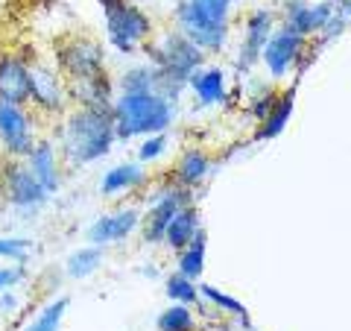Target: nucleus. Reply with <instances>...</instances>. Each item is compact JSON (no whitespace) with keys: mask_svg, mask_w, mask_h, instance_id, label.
Instances as JSON below:
<instances>
[{"mask_svg":"<svg viewBox=\"0 0 351 331\" xmlns=\"http://www.w3.org/2000/svg\"><path fill=\"white\" fill-rule=\"evenodd\" d=\"M114 117L112 109L76 106L59 126V156L71 168L94 164L106 159L114 147Z\"/></svg>","mask_w":351,"mask_h":331,"instance_id":"1","label":"nucleus"},{"mask_svg":"<svg viewBox=\"0 0 351 331\" xmlns=\"http://www.w3.org/2000/svg\"><path fill=\"white\" fill-rule=\"evenodd\" d=\"M114 135L117 141H129L138 135H156L164 132L173 120V100L161 91L144 94H117L112 100Z\"/></svg>","mask_w":351,"mask_h":331,"instance_id":"2","label":"nucleus"},{"mask_svg":"<svg viewBox=\"0 0 351 331\" xmlns=\"http://www.w3.org/2000/svg\"><path fill=\"white\" fill-rule=\"evenodd\" d=\"M106 15V36L108 44L120 53H135L138 44H144L152 32V21L147 12H141L138 3L129 0H100Z\"/></svg>","mask_w":351,"mask_h":331,"instance_id":"3","label":"nucleus"},{"mask_svg":"<svg viewBox=\"0 0 351 331\" xmlns=\"http://www.w3.org/2000/svg\"><path fill=\"white\" fill-rule=\"evenodd\" d=\"M0 200L18 214H38L47 205L50 194L38 185L21 159H6L0 164Z\"/></svg>","mask_w":351,"mask_h":331,"instance_id":"4","label":"nucleus"},{"mask_svg":"<svg viewBox=\"0 0 351 331\" xmlns=\"http://www.w3.org/2000/svg\"><path fill=\"white\" fill-rule=\"evenodd\" d=\"M56 68L68 82L106 73V50L88 36H71L56 44Z\"/></svg>","mask_w":351,"mask_h":331,"instance_id":"5","label":"nucleus"},{"mask_svg":"<svg viewBox=\"0 0 351 331\" xmlns=\"http://www.w3.org/2000/svg\"><path fill=\"white\" fill-rule=\"evenodd\" d=\"M71 103L68 80L62 76L56 65L47 62H29V103L41 115H62Z\"/></svg>","mask_w":351,"mask_h":331,"instance_id":"6","label":"nucleus"},{"mask_svg":"<svg viewBox=\"0 0 351 331\" xmlns=\"http://www.w3.org/2000/svg\"><path fill=\"white\" fill-rule=\"evenodd\" d=\"M36 138V117L27 106L0 103V150L6 152V159H24Z\"/></svg>","mask_w":351,"mask_h":331,"instance_id":"7","label":"nucleus"},{"mask_svg":"<svg viewBox=\"0 0 351 331\" xmlns=\"http://www.w3.org/2000/svg\"><path fill=\"white\" fill-rule=\"evenodd\" d=\"M193 194L191 187H161V191L152 196V205L144 217V240L147 244H161L164 240V231H167L170 220L176 217V212L184 205H191Z\"/></svg>","mask_w":351,"mask_h":331,"instance_id":"8","label":"nucleus"},{"mask_svg":"<svg viewBox=\"0 0 351 331\" xmlns=\"http://www.w3.org/2000/svg\"><path fill=\"white\" fill-rule=\"evenodd\" d=\"M176 18H179V32L188 41H193L202 53L205 50H219L226 44L228 36V27H219L214 21H208L199 9L191 6V0H182L179 9H176Z\"/></svg>","mask_w":351,"mask_h":331,"instance_id":"9","label":"nucleus"},{"mask_svg":"<svg viewBox=\"0 0 351 331\" xmlns=\"http://www.w3.org/2000/svg\"><path fill=\"white\" fill-rule=\"evenodd\" d=\"M138 226H141V208L123 205V208H114V212L97 217L94 223L88 226L85 238L91 247H112V244L126 240Z\"/></svg>","mask_w":351,"mask_h":331,"instance_id":"10","label":"nucleus"},{"mask_svg":"<svg viewBox=\"0 0 351 331\" xmlns=\"http://www.w3.org/2000/svg\"><path fill=\"white\" fill-rule=\"evenodd\" d=\"M24 164L50 196L62 187V156L50 138H36L32 150L24 156Z\"/></svg>","mask_w":351,"mask_h":331,"instance_id":"11","label":"nucleus"},{"mask_svg":"<svg viewBox=\"0 0 351 331\" xmlns=\"http://www.w3.org/2000/svg\"><path fill=\"white\" fill-rule=\"evenodd\" d=\"M0 103H29V62L21 53H0Z\"/></svg>","mask_w":351,"mask_h":331,"instance_id":"12","label":"nucleus"},{"mask_svg":"<svg viewBox=\"0 0 351 331\" xmlns=\"http://www.w3.org/2000/svg\"><path fill=\"white\" fill-rule=\"evenodd\" d=\"M304 47V36H299V32H293V30H278V32H272L269 41H267V47H263L261 53V59L267 62V68L272 76H284L290 71V65L299 59V53Z\"/></svg>","mask_w":351,"mask_h":331,"instance_id":"13","label":"nucleus"},{"mask_svg":"<svg viewBox=\"0 0 351 331\" xmlns=\"http://www.w3.org/2000/svg\"><path fill=\"white\" fill-rule=\"evenodd\" d=\"M334 0H319L316 6L304 3V0H290L287 3V30L299 32V36H311V32H322V27L337 15Z\"/></svg>","mask_w":351,"mask_h":331,"instance_id":"14","label":"nucleus"},{"mask_svg":"<svg viewBox=\"0 0 351 331\" xmlns=\"http://www.w3.org/2000/svg\"><path fill=\"white\" fill-rule=\"evenodd\" d=\"M272 27H276V21H272L269 9H255L246 18V38H243V47H240V59H237L240 71H249L261 59V53L272 36Z\"/></svg>","mask_w":351,"mask_h":331,"instance_id":"15","label":"nucleus"},{"mask_svg":"<svg viewBox=\"0 0 351 331\" xmlns=\"http://www.w3.org/2000/svg\"><path fill=\"white\" fill-rule=\"evenodd\" d=\"M68 94L76 106H85V109H112V82L108 76L100 73V76H91V80H76V82H68Z\"/></svg>","mask_w":351,"mask_h":331,"instance_id":"16","label":"nucleus"},{"mask_svg":"<svg viewBox=\"0 0 351 331\" xmlns=\"http://www.w3.org/2000/svg\"><path fill=\"white\" fill-rule=\"evenodd\" d=\"M147 170L144 164L138 161H120L112 170H106V176L100 179V194L103 196H120L126 191H135L138 185H144Z\"/></svg>","mask_w":351,"mask_h":331,"instance_id":"17","label":"nucleus"},{"mask_svg":"<svg viewBox=\"0 0 351 331\" xmlns=\"http://www.w3.org/2000/svg\"><path fill=\"white\" fill-rule=\"evenodd\" d=\"M193 94H196V103L199 106H214V103H223L226 100V73L219 68H205V71H196L191 76Z\"/></svg>","mask_w":351,"mask_h":331,"instance_id":"18","label":"nucleus"},{"mask_svg":"<svg viewBox=\"0 0 351 331\" xmlns=\"http://www.w3.org/2000/svg\"><path fill=\"white\" fill-rule=\"evenodd\" d=\"M199 229H202L199 226V212H196L193 205H184L170 220L167 231H164V240H167V247H173V249H184L196 238V231Z\"/></svg>","mask_w":351,"mask_h":331,"instance_id":"19","label":"nucleus"},{"mask_svg":"<svg viewBox=\"0 0 351 331\" xmlns=\"http://www.w3.org/2000/svg\"><path fill=\"white\" fill-rule=\"evenodd\" d=\"M120 94H144V91H161V73L156 65H135L120 73Z\"/></svg>","mask_w":351,"mask_h":331,"instance_id":"20","label":"nucleus"},{"mask_svg":"<svg viewBox=\"0 0 351 331\" xmlns=\"http://www.w3.org/2000/svg\"><path fill=\"white\" fill-rule=\"evenodd\" d=\"M293 106H295V88H290V91H284V97L278 103H272L269 115L263 117V129L258 132V141H267V138H276L284 132V126H287V120L293 115Z\"/></svg>","mask_w":351,"mask_h":331,"instance_id":"21","label":"nucleus"},{"mask_svg":"<svg viewBox=\"0 0 351 331\" xmlns=\"http://www.w3.org/2000/svg\"><path fill=\"white\" fill-rule=\"evenodd\" d=\"M68 305H71L68 296H59V299H50L47 305H41V308H38L36 317L29 319L24 331H59V328H62V319H64V314H68Z\"/></svg>","mask_w":351,"mask_h":331,"instance_id":"22","label":"nucleus"},{"mask_svg":"<svg viewBox=\"0 0 351 331\" xmlns=\"http://www.w3.org/2000/svg\"><path fill=\"white\" fill-rule=\"evenodd\" d=\"M100 264H103V247H85V249L71 252L68 261H64V270H68L71 279L82 282L100 270Z\"/></svg>","mask_w":351,"mask_h":331,"instance_id":"23","label":"nucleus"},{"mask_svg":"<svg viewBox=\"0 0 351 331\" xmlns=\"http://www.w3.org/2000/svg\"><path fill=\"white\" fill-rule=\"evenodd\" d=\"M208 170H211V159H208L202 150H188L182 156L179 168H176V176H179V182L184 187H193V185H199L205 179Z\"/></svg>","mask_w":351,"mask_h":331,"instance_id":"24","label":"nucleus"},{"mask_svg":"<svg viewBox=\"0 0 351 331\" xmlns=\"http://www.w3.org/2000/svg\"><path fill=\"white\" fill-rule=\"evenodd\" d=\"M202 270H205V231L199 229V231H196V238L182 249V255H179V273L188 275V279H199Z\"/></svg>","mask_w":351,"mask_h":331,"instance_id":"25","label":"nucleus"},{"mask_svg":"<svg viewBox=\"0 0 351 331\" xmlns=\"http://www.w3.org/2000/svg\"><path fill=\"white\" fill-rule=\"evenodd\" d=\"M158 331H196V319L188 311V305L176 302L158 317Z\"/></svg>","mask_w":351,"mask_h":331,"instance_id":"26","label":"nucleus"},{"mask_svg":"<svg viewBox=\"0 0 351 331\" xmlns=\"http://www.w3.org/2000/svg\"><path fill=\"white\" fill-rule=\"evenodd\" d=\"M164 290H167L170 299L179 302V305H193L199 299V290H196L193 279H188V275H182V273H173L167 279V284H164Z\"/></svg>","mask_w":351,"mask_h":331,"instance_id":"27","label":"nucleus"},{"mask_svg":"<svg viewBox=\"0 0 351 331\" xmlns=\"http://www.w3.org/2000/svg\"><path fill=\"white\" fill-rule=\"evenodd\" d=\"M32 252V240L24 235H0V258L12 264H27Z\"/></svg>","mask_w":351,"mask_h":331,"instance_id":"28","label":"nucleus"},{"mask_svg":"<svg viewBox=\"0 0 351 331\" xmlns=\"http://www.w3.org/2000/svg\"><path fill=\"white\" fill-rule=\"evenodd\" d=\"M191 6H196L208 21H214V24L228 27V12H232V0H191Z\"/></svg>","mask_w":351,"mask_h":331,"instance_id":"29","label":"nucleus"},{"mask_svg":"<svg viewBox=\"0 0 351 331\" xmlns=\"http://www.w3.org/2000/svg\"><path fill=\"white\" fill-rule=\"evenodd\" d=\"M202 293L208 296V299H211L217 308H223V311H232V314H237L240 319H243V323L249 326V314H246V308L240 305L234 296H228V293H223V290H217V288H211V284H202Z\"/></svg>","mask_w":351,"mask_h":331,"instance_id":"30","label":"nucleus"},{"mask_svg":"<svg viewBox=\"0 0 351 331\" xmlns=\"http://www.w3.org/2000/svg\"><path fill=\"white\" fill-rule=\"evenodd\" d=\"M164 150H167V135H164V132L147 135V141H144V144H141V150H138V161H144V164L156 161Z\"/></svg>","mask_w":351,"mask_h":331,"instance_id":"31","label":"nucleus"},{"mask_svg":"<svg viewBox=\"0 0 351 331\" xmlns=\"http://www.w3.org/2000/svg\"><path fill=\"white\" fill-rule=\"evenodd\" d=\"M24 279V264H12V267H0V293L12 290L15 284H21Z\"/></svg>","mask_w":351,"mask_h":331,"instance_id":"32","label":"nucleus"},{"mask_svg":"<svg viewBox=\"0 0 351 331\" xmlns=\"http://www.w3.org/2000/svg\"><path fill=\"white\" fill-rule=\"evenodd\" d=\"M18 311V296L12 290L0 293V314H15Z\"/></svg>","mask_w":351,"mask_h":331,"instance_id":"33","label":"nucleus"},{"mask_svg":"<svg viewBox=\"0 0 351 331\" xmlns=\"http://www.w3.org/2000/svg\"><path fill=\"white\" fill-rule=\"evenodd\" d=\"M346 18H351V0H343V9H339Z\"/></svg>","mask_w":351,"mask_h":331,"instance_id":"34","label":"nucleus"},{"mask_svg":"<svg viewBox=\"0 0 351 331\" xmlns=\"http://www.w3.org/2000/svg\"><path fill=\"white\" fill-rule=\"evenodd\" d=\"M129 3H147V0H129Z\"/></svg>","mask_w":351,"mask_h":331,"instance_id":"35","label":"nucleus"}]
</instances>
